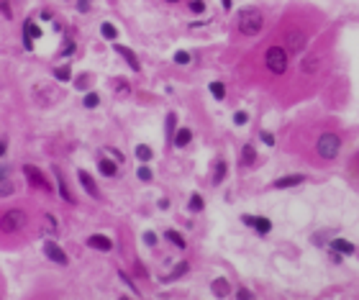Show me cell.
<instances>
[{"instance_id":"obj_1","label":"cell","mask_w":359,"mask_h":300,"mask_svg":"<svg viewBox=\"0 0 359 300\" xmlns=\"http://www.w3.org/2000/svg\"><path fill=\"white\" fill-rule=\"evenodd\" d=\"M352 128L346 126L339 113L326 111L323 105L303 108L292 116L277 134V146L298 165L331 172L349 154Z\"/></svg>"},{"instance_id":"obj_2","label":"cell","mask_w":359,"mask_h":300,"mask_svg":"<svg viewBox=\"0 0 359 300\" xmlns=\"http://www.w3.org/2000/svg\"><path fill=\"white\" fill-rule=\"evenodd\" d=\"M339 46H341V23L331 21L329 29L321 31L306 52L292 62L287 88L277 103L280 111H295V108H303V105L318 100L323 88L337 75L339 60H341Z\"/></svg>"},{"instance_id":"obj_3","label":"cell","mask_w":359,"mask_h":300,"mask_svg":"<svg viewBox=\"0 0 359 300\" xmlns=\"http://www.w3.org/2000/svg\"><path fill=\"white\" fill-rule=\"evenodd\" d=\"M292 62L295 60L290 57L287 46L283 44V39L277 36L275 29H269L239 57L236 75L247 90L264 93L277 105L287 88V80H290Z\"/></svg>"},{"instance_id":"obj_4","label":"cell","mask_w":359,"mask_h":300,"mask_svg":"<svg viewBox=\"0 0 359 300\" xmlns=\"http://www.w3.org/2000/svg\"><path fill=\"white\" fill-rule=\"evenodd\" d=\"M329 23L331 15L323 6L311 3V0H290L275 15L272 29L277 31V36L283 39V44L287 46L292 60H298L300 54L311 46V41L321 31L329 29Z\"/></svg>"},{"instance_id":"obj_5","label":"cell","mask_w":359,"mask_h":300,"mask_svg":"<svg viewBox=\"0 0 359 300\" xmlns=\"http://www.w3.org/2000/svg\"><path fill=\"white\" fill-rule=\"evenodd\" d=\"M275 6L269 3H247V6L236 8V15H233V23L229 29V36H231V46L241 49V46H252L257 39H262L272 23H275Z\"/></svg>"},{"instance_id":"obj_6","label":"cell","mask_w":359,"mask_h":300,"mask_svg":"<svg viewBox=\"0 0 359 300\" xmlns=\"http://www.w3.org/2000/svg\"><path fill=\"white\" fill-rule=\"evenodd\" d=\"M352 100V80L344 69H337V75L331 77L329 85L318 95V105H323L331 113H341Z\"/></svg>"},{"instance_id":"obj_7","label":"cell","mask_w":359,"mask_h":300,"mask_svg":"<svg viewBox=\"0 0 359 300\" xmlns=\"http://www.w3.org/2000/svg\"><path fill=\"white\" fill-rule=\"evenodd\" d=\"M29 226V213L23 208H8L0 213V231L3 233H21Z\"/></svg>"},{"instance_id":"obj_8","label":"cell","mask_w":359,"mask_h":300,"mask_svg":"<svg viewBox=\"0 0 359 300\" xmlns=\"http://www.w3.org/2000/svg\"><path fill=\"white\" fill-rule=\"evenodd\" d=\"M23 175H26V182H29L34 190L46 193V196L54 193V185H52V180H49V175H46L44 170H39L36 165H23Z\"/></svg>"},{"instance_id":"obj_9","label":"cell","mask_w":359,"mask_h":300,"mask_svg":"<svg viewBox=\"0 0 359 300\" xmlns=\"http://www.w3.org/2000/svg\"><path fill=\"white\" fill-rule=\"evenodd\" d=\"M341 170H344V180L349 182V188L359 196V146H354L346 159L341 162Z\"/></svg>"},{"instance_id":"obj_10","label":"cell","mask_w":359,"mask_h":300,"mask_svg":"<svg viewBox=\"0 0 359 300\" xmlns=\"http://www.w3.org/2000/svg\"><path fill=\"white\" fill-rule=\"evenodd\" d=\"M241 224L249 226V229H252L257 236H262V239H264V236H269V233H272V229H275L267 216H255V213H244V216H241Z\"/></svg>"},{"instance_id":"obj_11","label":"cell","mask_w":359,"mask_h":300,"mask_svg":"<svg viewBox=\"0 0 359 300\" xmlns=\"http://www.w3.org/2000/svg\"><path fill=\"white\" fill-rule=\"evenodd\" d=\"M306 180H308V175H303V172H287V175H283V177H277V180L269 182V190H292V188H298V185H303Z\"/></svg>"},{"instance_id":"obj_12","label":"cell","mask_w":359,"mask_h":300,"mask_svg":"<svg viewBox=\"0 0 359 300\" xmlns=\"http://www.w3.org/2000/svg\"><path fill=\"white\" fill-rule=\"evenodd\" d=\"M259 162V151H257V144L244 142L239 149V170H252Z\"/></svg>"},{"instance_id":"obj_13","label":"cell","mask_w":359,"mask_h":300,"mask_svg":"<svg viewBox=\"0 0 359 300\" xmlns=\"http://www.w3.org/2000/svg\"><path fill=\"white\" fill-rule=\"evenodd\" d=\"M44 254H46V259H52L54 264H60V267H67L69 264V257H67V252L57 244V241H44Z\"/></svg>"},{"instance_id":"obj_14","label":"cell","mask_w":359,"mask_h":300,"mask_svg":"<svg viewBox=\"0 0 359 300\" xmlns=\"http://www.w3.org/2000/svg\"><path fill=\"white\" fill-rule=\"evenodd\" d=\"M52 175H54V180H57V193H60V198H62L65 203H69V205H75L77 198L72 196V190H69L67 180H65V175H62V170H60L57 165L52 167Z\"/></svg>"},{"instance_id":"obj_15","label":"cell","mask_w":359,"mask_h":300,"mask_svg":"<svg viewBox=\"0 0 359 300\" xmlns=\"http://www.w3.org/2000/svg\"><path fill=\"white\" fill-rule=\"evenodd\" d=\"M113 52H116L121 60L126 62L128 67H131V72H142V62H139V57L134 54V49H128V46L118 44V41H113Z\"/></svg>"},{"instance_id":"obj_16","label":"cell","mask_w":359,"mask_h":300,"mask_svg":"<svg viewBox=\"0 0 359 300\" xmlns=\"http://www.w3.org/2000/svg\"><path fill=\"white\" fill-rule=\"evenodd\" d=\"M77 180H80V185H83V190L88 193L93 200H100V188H97V182H95V177L88 172V170H77Z\"/></svg>"},{"instance_id":"obj_17","label":"cell","mask_w":359,"mask_h":300,"mask_svg":"<svg viewBox=\"0 0 359 300\" xmlns=\"http://www.w3.org/2000/svg\"><path fill=\"white\" fill-rule=\"evenodd\" d=\"M85 244H88L90 249H95V252H105V254L113 249V239L108 233H90L88 239H85Z\"/></svg>"},{"instance_id":"obj_18","label":"cell","mask_w":359,"mask_h":300,"mask_svg":"<svg viewBox=\"0 0 359 300\" xmlns=\"http://www.w3.org/2000/svg\"><path fill=\"white\" fill-rule=\"evenodd\" d=\"M229 177V162L224 157H218L213 162V170H210V185L218 188V185H224V180Z\"/></svg>"},{"instance_id":"obj_19","label":"cell","mask_w":359,"mask_h":300,"mask_svg":"<svg viewBox=\"0 0 359 300\" xmlns=\"http://www.w3.org/2000/svg\"><path fill=\"white\" fill-rule=\"evenodd\" d=\"M210 293L216 295V298H231L233 287H231V282H229L226 278H216L213 282H210Z\"/></svg>"},{"instance_id":"obj_20","label":"cell","mask_w":359,"mask_h":300,"mask_svg":"<svg viewBox=\"0 0 359 300\" xmlns=\"http://www.w3.org/2000/svg\"><path fill=\"white\" fill-rule=\"evenodd\" d=\"M97 172L103 177H118V162L113 157H100L97 159Z\"/></svg>"},{"instance_id":"obj_21","label":"cell","mask_w":359,"mask_h":300,"mask_svg":"<svg viewBox=\"0 0 359 300\" xmlns=\"http://www.w3.org/2000/svg\"><path fill=\"white\" fill-rule=\"evenodd\" d=\"M190 142H193V128L180 126L177 134H175V139H172V146L175 149H185V146H190Z\"/></svg>"},{"instance_id":"obj_22","label":"cell","mask_w":359,"mask_h":300,"mask_svg":"<svg viewBox=\"0 0 359 300\" xmlns=\"http://www.w3.org/2000/svg\"><path fill=\"white\" fill-rule=\"evenodd\" d=\"M177 113L175 111H170L167 113V118H165V142H167V146H172V139H175V134H177Z\"/></svg>"},{"instance_id":"obj_23","label":"cell","mask_w":359,"mask_h":300,"mask_svg":"<svg viewBox=\"0 0 359 300\" xmlns=\"http://www.w3.org/2000/svg\"><path fill=\"white\" fill-rule=\"evenodd\" d=\"M165 239L170 241L175 249H180V252H185V249H187V239L182 236V231H177V229H167Z\"/></svg>"},{"instance_id":"obj_24","label":"cell","mask_w":359,"mask_h":300,"mask_svg":"<svg viewBox=\"0 0 359 300\" xmlns=\"http://www.w3.org/2000/svg\"><path fill=\"white\" fill-rule=\"evenodd\" d=\"M187 272H190V262H187V259H182V262L175 264L172 272H170L167 278H162V282H175V280H182L187 275Z\"/></svg>"},{"instance_id":"obj_25","label":"cell","mask_w":359,"mask_h":300,"mask_svg":"<svg viewBox=\"0 0 359 300\" xmlns=\"http://www.w3.org/2000/svg\"><path fill=\"white\" fill-rule=\"evenodd\" d=\"M134 157L139 159V162H144V165H147V162H151V159H154V149H151L149 144H136V146H134Z\"/></svg>"},{"instance_id":"obj_26","label":"cell","mask_w":359,"mask_h":300,"mask_svg":"<svg viewBox=\"0 0 359 300\" xmlns=\"http://www.w3.org/2000/svg\"><path fill=\"white\" fill-rule=\"evenodd\" d=\"M100 36L105 39V41H116L118 39V29H116V23H111V21H103L100 23Z\"/></svg>"},{"instance_id":"obj_27","label":"cell","mask_w":359,"mask_h":300,"mask_svg":"<svg viewBox=\"0 0 359 300\" xmlns=\"http://www.w3.org/2000/svg\"><path fill=\"white\" fill-rule=\"evenodd\" d=\"M187 210H190V213H203V210H205V200H203L201 193H190V200H187Z\"/></svg>"},{"instance_id":"obj_28","label":"cell","mask_w":359,"mask_h":300,"mask_svg":"<svg viewBox=\"0 0 359 300\" xmlns=\"http://www.w3.org/2000/svg\"><path fill=\"white\" fill-rule=\"evenodd\" d=\"M23 34H29V36L34 39V41L44 36V31H41V26H39L36 21H31V18H26V23H23Z\"/></svg>"},{"instance_id":"obj_29","label":"cell","mask_w":359,"mask_h":300,"mask_svg":"<svg viewBox=\"0 0 359 300\" xmlns=\"http://www.w3.org/2000/svg\"><path fill=\"white\" fill-rule=\"evenodd\" d=\"M54 80H60V83H72V67H69V64L54 67Z\"/></svg>"},{"instance_id":"obj_30","label":"cell","mask_w":359,"mask_h":300,"mask_svg":"<svg viewBox=\"0 0 359 300\" xmlns=\"http://www.w3.org/2000/svg\"><path fill=\"white\" fill-rule=\"evenodd\" d=\"M208 90L216 100H226V85L221 83V80H213V83L208 85Z\"/></svg>"},{"instance_id":"obj_31","label":"cell","mask_w":359,"mask_h":300,"mask_svg":"<svg viewBox=\"0 0 359 300\" xmlns=\"http://www.w3.org/2000/svg\"><path fill=\"white\" fill-rule=\"evenodd\" d=\"M187 11L193 15H203L208 11V3H205V0H187Z\"/></svg>"},{"instance_id":"obj_32","label":"cell","mask_w":359,"mask_h":300,"mask_svg":"<svg viewBox=\"0 0 359 300\" xmlns=\"http://www.w3.org/2000/svg\"><path fill=\"white\" fill-rule=\"evenodd\" d=\"M83 105H85V108H88V111H93V108H97V105H100V93L88 90V93H85V98H83Z\"/></svg>"},{"instance_id":"obj_33","label":"cell","mask_w":359,"mask_h":300,"mask_svg":"<svg viewBox=\"0 0 359 300\" xmlns=\"http://www.w3.org/2000/svg\"><path fill=\"white\" fill-rule=\"evenodd\" d=\"M118 278H121V282H123V285H126L128 290H131V293L136 295V298H139V295H142V290H139V287H136V282H134V280H131V275H128V272L118 270Z\"/></svg>"},{"instance_id":"obj_34","label":"cell","mask_w":359,"mask_h":300,"mask_svg":"<svg viewBox=\"0 0 359 300\" xmlns=\"http://www.w3.org/2000/svg\"><path fill=\"white\" fill-rule=\"evenodd\" d=\"M136 177H139L142 182H151V180H154V172H151L149 165H144V162H142V167L136 170Z\"/></svg>"},{"instance_id":"obj_35","label":"cell","mask_w":359,"mask_h":300,"mask_svg":"<svg viewBox=\"0 0 359 300\" xmlns=\"http://www.w3.org/2000/svg\"><path fill=\"white\" fill-rule=\"evenodd\" d=\"M259 139L267 144L269 149H275V146H277V134H272V131H267V128H262V131H259Z\"/></svg>"},{"instance_id":"obj_36","label":"cell","mask_w":359,"mask_h":300,"mask_svg":"<svg viewBox=\"0 0 359 300\" xmlns=\"http://www.w3.org/2000/svg\"><path fill=\"white\" fill-rule=\"evenodd\" d=\"M13 193H15L13 182L8 180V177H6V180H0V198H8V196H13Z\"/></svg>"},{"instance_id":"obj_37","label":"cell","mask_w":359,"mask_h":300,"mask_svg":"<svg viewBox=\"0 0 359 300\" xmlns=\"http://www.w3.org/2000/svg\"><path fill=\"white\" fill-rule=\"evenodd\" d=\"M172 62H175V64H180V67H185V64H190V52L180 49V52H175Z\"/></svg>"},{"instance_id":"obj_38","label":"cell","mask_w":359,"mask_h":300,"mask_svg":"<svg viewBox=\"0 0 359 300\" xmlns=\"http://www.w3.org/2000/svg\"><path fill=\"white\" fill-rule=\"evenodd\" d=\"M75 49H77L75 39H67V41H65V46H62L60 57H65V60H67V57H72V54H75Z\"/></svg>"},{"instance_id":"obj_39","label":"cell","mask_w":359,"mask_h":300,"mask_svg":"<svg viewBox=\"0 0 359 300\" xmlns=\"http://www.w3.org/2000/svg\"><path fill=\"white\" fill-rule=\"evenodd\" d=\"M247 123H249V111L233 113V126H247Z\"/></svg>"},{"instance_id":"obj_40","label":"cell","mask_w":359,"mask_h":300,"mask_svg":"<svg viewBox=\"0 0 359 300\" xmlns=\"http://www.w3.org/2000/svg\"><path fill=\"white\" fill-rule=\"evenodd\" d=\"M233 295H236V298H239V300H252V298H257V295L252 293L249 287H244V285L236 287V290H233Z\"/></svg>"},{"instance_id":"obj_41","label":"cell","mask_w":359,"mask_h":300,"mask_svg":"<svg viewBox=\"0 0 359 300\" xmlns=\"http://www.w3.org/2000/svg\"><path fill=\"white\" fill-rule=\"evenodd\" d=\"M0 13L6 15L8 21L13 18V6H11V0H0Z\"/></svg>"},{"instance_id":"obj_42","label":"cell","mask_w":359,"mask_h":300,"mask_svg":"<svg viewBox=\"0 0 359 300\" xmlns=\"http://www.w3.org/2000/svg\"><path fill=\"white\" fill-rule=\"evenodd\" d=\"M157 241H159V236L154 231H144V244H147V247H157Z\"/></svg>"},{"instance_id":"obj_43","label":"cell","mask_w":359,"mask_h":300,"mask_svg":"<svg viewBox=\"0 0 359 300\" xmlns=\"http://www.w3.org/2000/svg\"><path fill=\"white\" fill-rule=\"evenodd\" d=\"M88 85H90V75H88V72H85V75H80L75 80V88H77V90H88Z\"/></svg>"},{"instance_id":"obj_44","label":"cell","mask_w":359,"mask_h":300,"mask_svg":"<svg viewBox=\"0 0 359 300\" xmlns=\"http://www.w3.org/2000/svg\"><path fill=\"white\" fill-rule=\"evenodd\" d=\"M44 224H46V229H49V233H57V221H54V216L52 213H44Z\"/></svg>"},{"instance_id":"obj_45","label":"cell","mask_w":359,"mask_h":300,"mask_svg":"<svg viewBox=\"0 0 359 300\" xmlns=\"http://www.w3.org/2000/svg\"><path fill=\"white\" fill-rule=\"evenodd\" d=\"M105 151H108V154H111V157L116 159V162H118V165H121V162H123V159H126V157H123V154H121L118 149H116V146H108V149H105Z\"/></svg>"},{"instance_id":"obj_46","label":"cell","mask_w":359,"mask_h":300,"mask_svg":"<svg viewBox=\"0 0 359 300\" xmlns=\"http://www.w3.org/2000/svg\"><path fill=\"white\" fill-rule=\"evenodd\" d=\"M23 46H26V52H34V39L29 34H23Z\"/></svg>"},{"instance_id":"obj_47","label":"cell","mask_w":359,"mask_h":300,"mask_svg":"<svg viewBox=\"0 0 359 300\" xmlns=\"http://www.w3.org/2000/svg\"><path fill=\"white\" fill-rule=\"evenodd\" d=\"M39 18H41V21H54V13L49 11V8H44V11L39 13Z\"/></svg>"},{"instance_id":"obj_48","label":"cell","mask_w":359,"mask_h":300,"mask_svg":"<svg viewBox=\"0 0 359 300\" xmlns=\"http://www.w3.org/2000/svg\"><path fill=\"white\" fill-rule=\"evenodd\" d=\"M116 88H118L121 95H126V93H131V88H128V85L123 83V80H118V83H116Z\"/></svg>"},{"instance_id":"obj_49","label":"cell","mask_w":359,"mask_h":300,"mask_svg":"<svg viewBox=\"0 0 359 300\" xmlns=\"http://www.w3.org/2000/svg\"><path fill=\"white\" fill-rule=\"evenodd\" d=\"M8 175H11V167H8V165H0V180H6Z\"/></svg>"},{"instance_id":"obj_50","label":"cell","mask_w":359,"mask_h":300,"mask_svg":"<svg viewBox=\"0 0 359 300\" xmlns=\"http://www.w3.org/2000/svg\"><path fill=\"white\" fill-rule=\"evenodd\" d=\"M6 151H8V142L6 139H0V159L6 157Z\"/></svg>"},{"instance_id":"obj_51","label":"cell","mask_w":359,"mask_h":300,"mask_svg":"<svg viewBox=\"0 0 359 300\" xmlns=\"http://www.w3.org/2000/svg\"><path fill=\"white\" fill-rule=\"evenodd\" d=\"M221 6H224V11H233V0H221Z\"/></svg>"},{"instance_id":"obj_52","label":"cell","mask_w":359,"mask_h":300,"mask_svg":"<svg viewBox=\"0 0 359 300\" xmlns=\"http://www.w3.org/2000/svg\"><path fill=\"white\" fill-rule=\"evenodd\" d=\"M157 205H159L162 210H167V208H170V200H167V198H162V200H159Z\"/></svg>"},{"instance_id":"obj_53","label":"cell","mask_w":359,"mask_h":300,"mask_svg":"<svg viewBox=\"0 0 359 300\" xmlns=\"http://www.w3.org/2000/svg\"><path fill=\"white\" fill-rule=\"evenodd\" d=\"M167 6H175V3H182V0H165Z\"/></svg>"}]
</instances>
